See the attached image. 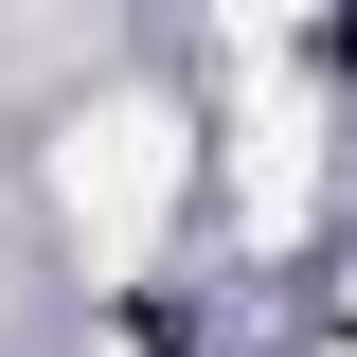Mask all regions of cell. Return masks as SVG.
<instances>
[{"label":"cell","mask_w":357,"mask_h":357,"mask_svg":"<svg viewBox=\"0 0 357 357\" xmlns=\"http://www.w3.org/2000/svg\"><path fill=\"white\" fill-rule=\"evenodd\" d=\"M340 357H357V340H340Z\"/></svg>","instance_id":"obj_2"},{"label":"cell","mask_w":357,"mask_h":357,"mask_svg":"<svg viewBox=\"0 0 357 357\" xmlns=\"http://www.w3.org/2000/svg\"><path fill=\"white\" fill-rule=\"evenodd\" d=\"M178 197H197V107H178V89H89L72 126H54V232H72L89 304L161 268Z\"/></svg>","instance_id":"obj_1"}]
</instances>
